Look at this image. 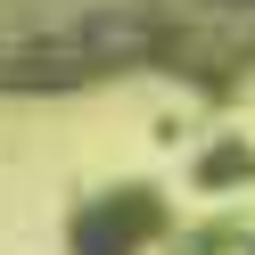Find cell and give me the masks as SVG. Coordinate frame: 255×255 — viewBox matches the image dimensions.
<instances>
[{
	"label": "cell",
	"mask_w": 255,
	"mask_h": 255,
	"mask_svg": "<svg viewBox=\"0 0 255 255\" xmlns=\"http://www.w3.org/2000/svg\"><path fill=\"white\" fill-rule=\"evenodd\" d=\"M148 231H156V198L148 189H124L116 206H91V214L74 222V247L83 255H132Z\"/></svg>",
	"instance_id": "6da1fadb"
}]
</instances>
